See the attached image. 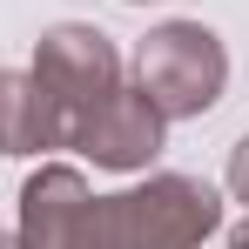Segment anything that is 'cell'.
Listing matches in <instances>:
<instances>
[{
	"label": "cell",
	"instance_id": "3",
	"mask_svg": "<svg viewBox=\"0 0 249 249\" xmlns=\"http://www.w3.org/2000/svg\"><path fill=\"white\" fill-rule=\"evenodd\" d=\"M168 115L142 94V88H108L101 101H88L68 115V148H81L94 168H148L162 155Z\"/></svg>",
	"mask_w": 249,
	"mask_h": 249
},
{
	"label": "cell",
	"instance_id": "4",
	"mask_svg": "<svg viewBox=\"0 0 249 249\" xmlns=\"http://www.w3.org/2000/svg\"><path fill=\"white\" fill-rule=\"evenodd\" d=\"M34 81L61 101V115H74L108 88H122V47L88 20H61L34 41Z\"/></svg>",
	"mask_w": 249,
	"mask_h": 249
},
{
	"label": "cell",
	"instance_id": "5",
	"mask_svg": "<svg viewBox=\"0 0 249 249\" xmlns=\"http://www.w3.org/2000/svg\"><path fill=\"white\" fill-rule=\"evenodd\" d=\"M20 249H94V196L81 168L47 162L20 189Z\"/></svg>",
	"mask_w": 249,
	"mask_h": 249
},
{
	"label": "cell",
	"instance_id": "10",
	"mask_svg": "<svg viewBox=\"0 0 249 249\" xmlns=\"http://www.w3.org/2000/svg\"><path fill=\"white\" fill-rule=\"evenodd\" d=\"M128 7H142V0H128Z\"/></svg>",
	"mask_w": 249,
	"mask_h": 249
},
{
	"label": "cell",
	"instance_id": "7",
	"mask_svg": "<svg viewBox=\"0 0 249 249\" xmlns=\"http://www.w3.org/2000/svg\"><path fill=\"white\" fill-rule=\"evenodd\" d=\"M229 196H236V202H249V135L229 148Z\"/></svg>",
	"mask_w": 249,
	"mask_h": 249
},
{
	"label": "cell",
	"instance_id": "1",
	"mask_svg": "<svg viewBox=\"0 0 249 249\" xmlns=\"http://www.w3.org/2000/svg\"><path fill=\"white\" fill-rule=\"evenodd\" d=\"M222 229V196L202 175H148L94 196V249H202Z\"/></svg>",
	"mask_w": 249,
	"mask_h": 249
},
{
	"label": "cell",
	"instance_id": "8",
	"mask_svg": "<svg viewBox=\"0 0 249 249\" xmlns=\"http://www.w3.org/2000/svg\"><path fill=\"white\" fill-rule=\"evenodd\" d=\"M229 249H249V222H236V229H229Z\"/></svg>",
	"mask_w": 249,
	"mask_h": 249
},
{
	"label": "cell",
	"instance_id": "6",
	"mask_svg": "<svg viewBox=\"0 0 249 249\" xmlns=\"http://www.w3.org/2000/svg\"><path fill=\"white\" fill-rule=\"evenodd\" d=\"M61 142H68V115L34 81V68H0V155H41Z\"/></svg>",
	"mask_w": 249,
	"mask_h": 249
},
{
	"label": "cell",
	"instance_id": "2",
	"mask_svg": "<svg viewBox=\"0 0 249 249\" xmlns=\"http://www.w3.org/2000/svg\"><path fill=\"white\" fill-rule=\"evenodd\" d=\"M135 88L162 108L168 122L209 115L222 101V88H229V47L202 20H162L135 47Z\"/></svg>",
	"mask_w": 249,
	"mask_h": 249
},
{
	"label": "cell",
	"instance_id": "9",
	"mask_svg": "<svg viewBox=\"0 0 249 249\" xmlns=\"http://www.w3.org/2000/svg\"><path fill=\"white\" fill-rule=\"evenodd\" d=\"M0 249H20V243H7V236H0Z\"/></svg>",
	"mask_w": 249,
	"mask_h": 249
}]
</instances>
